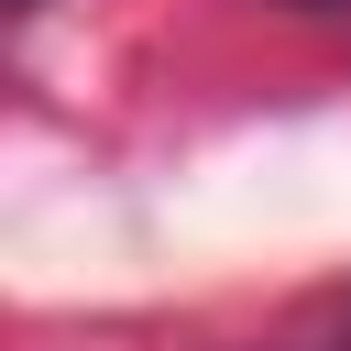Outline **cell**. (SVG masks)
<instances>
[{"mask_svg":"<svg viewBox=\"0 0 351 351\" xmlns=\"http://www.w3.org/2000/svg\"><path fill=\"white\" fill-rule=\"evenodd\" d=\"M22 11H33V0H22Z\"/></svg>","mask_w":351,"mask_h":351,"instance_id":"6da1fadb","label":"cell"}]
</instances>
